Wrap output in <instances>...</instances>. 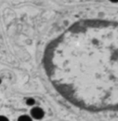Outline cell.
<instances>
[{"label":"cell","mask_w":118,"mask_h":121,"mask_svg":"<svg viewBox=\"0 0 118 121\" xmlns=\"http://www.w3.org/2000/svg\"><path fill=\"white\" fill-rule=\"evenodd\" d=\"M45 112L41 107H34L31 109V117L36 120H40L44 117Z\"/></svg>","instance_id":"1"},{"label":"cell","mask_w":118,"mask_h":121,"mask_svg":"<svg viewBox=\"0 0 118 121\" xmlns=\"http://www.w3.org/2000/svg\"><path fill=\"white\" fill-rule=\"evenodd\" d=\"M18 121H33V118L28 115H22V116L19 117Z\"/></svg>","instance_id":"2"},{"label":"cell","mask_w":118,"mask_h":121,"mask_svg":"<svg viewBox=\"0 0 118 121\" xmlns=\"http://www.w3.org/2000/svg\"><path fill=\"white\" fill-rule=\"evenodd\" d=\"M34 104H35V100H34V98H28V99L26 100V104L28 106L34 105Z\"/></svg>","instance_id":"3"},{"label":"cell","mask_w":118,"mask_h":121,"mask_svg":"<svg viewBox=\"0 0 118 121\" xmlns=\"http://www.w3.org/2000/svg\"><path fill=\"white\" fill-rule=\"evenodd\" d=\"M0 121H9V119L5 116H0Z\"/></svg>","instance_id":"4"},{"label":"cell","mask_w":118,"mask_h":121,"mask_svg":"<svg viewBox=\"0 0 118 121\" xmlns=\"http://www.w3.org/2000/svg\"><path fill=\"white\" fill-rule=\"evenodd\" d=\"M1 82H2V81H1V78H0V84H1Z\"/></svg>","instance_id":"5"}]
</instances>
